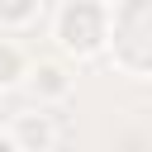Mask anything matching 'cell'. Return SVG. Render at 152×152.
Here are the masks:
<instances>
[{
    "mask_svg": "<svg viewBox=\"0 0 152 152\" xmlns=\"http://www.w3.org/2000/svg\"><path fill=\"white\" fill-rule=\"evenodd\" d=\"M38 86H43L48 95H62V90H66V81H62L57 66H43V71H38Z\"/></svg>",
    "mask_w": 152,
    "mask_h": 152,
    "instance_id": "2",
    "label": "cell"
},
{
    "mask_svg": "<svg viewBox=\"0 0 152 152\" xmlns=\"http://www.w3.org/2000/svg\"><path fill=\"white\" fill-rule=\"evenodd\" d=\"M14 133H19L28 147H38V152H43V147H48V138H52V128H48V119H43V114H38V119H33V114H19Z\"/></svg>",
    "mask_w": 152,
    "mask_h": 152,
    "instance_id": "1",
    "label": "cell"
},
{
    "mask_svg": "<svg viewBox=\"0 0 152 152\" xmlns=\"http://www.w3.org/2000/svg\"><path fill=\"white\" fill-rule=\"evenodd\" d=\"M14 71H19V52L14 48H0V86H10Z\"/></svg>",
    "mask_w": 152,
    "mask_h": 152,
    "instance_id": "3",
    "label": "cell"
}]
</instances>
